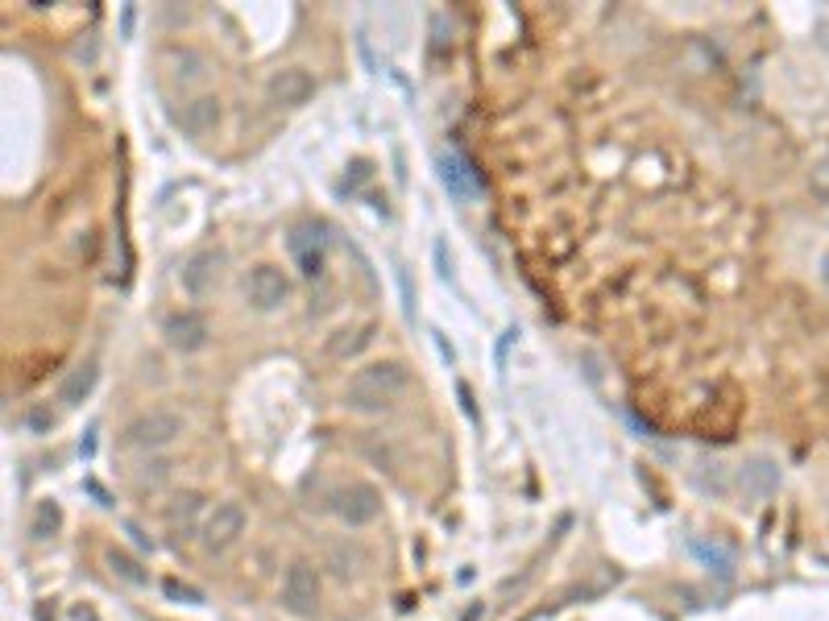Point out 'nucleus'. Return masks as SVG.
<instances>
[{"instance_id":"3","label":"nucleus","mask_w":829,"mask_h":621,"mask_svg":"<svg viewBox=\"0 0 829 621\" xmlns=\"http://www.w3.org/2000/svg\"><path fill=\"white\" fill-rule=\"evenodd\" d=\"M328 506L341 522H348V527H370L377 513H382V493L365 481H348V485H341V489H332Z\"/></svg>"},{"instance_id":"17","label":"nucleus","mask_w":829,"mask_h":621,"mask_svg":"<svg viewBox=\"0 0 829 621\" xmlns=\"http://www.w3.org/2000/svg\"><path fill=\"white\" fill-rule=\"evenodd\" d=\"M692 556L701 559L709 572H718L721 580H730L735 576V551L730 547H721V543H705V539H692Z\"/></svg>"},{"instance_id":"15","label":"nucleus","mask_w":829,"mask_h":621,"mask_svg":"<svg viewBox=\"0 0 829 621\" xmlns=\"http://www.w3.org/2000/svg\"><path fill=\"white\" fill-rule=\"evenodd\" d=\"M200 510H204V497L200 493H183L171 501V510H166V527H171V535L179 539V543L195 535V518H200Z\"/></svg>"},{"instance_id":"21","label":"nucleus","mask_w":829,"mask_h":621,"mask_svg":"<svg viewBox=\"0 0 829 621\" xmlns=\"http://www.w3.org/2000/svg\"><path fill=\"white\" fill-rule=\"evenodd\" d=\"M26 427L38 435H47L50 427H54V415H50L47 406H30V410H26Z\"/></svg>"},{"instance_id":"8","label":"nucleus","mask_w":829,"mask_h":621,"mask_svg":"<svg viewBox=\"0 0 829 621\" xmlns=\"http://www.w3.org/2000/svg\"><path fill=\"white\" fill-rule=\"evenodd\" d=\"M162 336H166V344H171L174 353H200L212 340V327H208V319L200 310L188 307V310H171L162 319Z\"/></svg>"},{"instance_id":"22","label":"nucleus","mask_w":829,"mask_h":621,"mask_svg":"<svg viewBox=\"0 0 829 621\" xmlns=\"http://www.w3.org/2000/svg\"><path fill=\"white\" fill-rule=\"evenodd\" d=\"M166 597H174V601H188V605H204V592L188 589V584H179V580H166Z\"/></svg>"},{"instance_id":"2","label":"nucleus","mask_w":829,"mask_h":621,"mask_svg":"<svg viewBox=\"0 0 829 621\" xmlns=\"http://www.w3.org/2000/svg\"><path fill=\"white\" fill-rule=\"evenodd\" d=\"M183 431H188V419L179 410H145L125 427V444L138 451H158L171 448Z\"/></svg>"},{"instance_id":"18","label":"nucleus","mask_w":829,"mask_h":621,"mask_svg":"<svg viewBox=\"0 0 829 621\" xmlns=\"http://www.w3.org/2000/svg\"><path fill=\"white\" fill-rule=\"evenodd\" d=\"M171 59H174V79L183 83H195V79H204L208 75V59L200 54V50H191V47H183V50H171Z\"/></svg>"},{"instance_id":"16","label":"nucleus","mask_w":829,"mask_h":621,"mask_svg":"<svg viewBox=\"0 0 829 621\" xmlns=\"http://www.w3.org/2000/svg\"><path fill=\"white\" fill-rule=\"evenodd\" d=\"M374 332H377V324L341 327V332H336V336H332V340H328V348H324V353H328L332 360H348V357H357L361 348H365V344L374 340Z\"/></svg>"},{"instance_id":"4","label":"nucleus","mask_w":829,"mask_h":621,"mask_svg":"<svg viewBox=\"0 0 829 621\" xmlns=\"http://www.w3.org/2000/svg\"><path fill=\"white\" fill-rule=\"evenodd\" d=\"M286 248H291V257H295L303 278H320V274H324V262H328V228L315 224V220L295 224L291 236H286Z\"/></svg>"},{"instance_id":"11","label":"nucleus","mask_w":829,"mask_h":621,"mask_svg":"<svg viewBox=\"0 0 829 621\" xmlns=\"http://www.w3.org/2000/svg\"><path fill=\"white\" fill-rule=\"evenodd\" d=\"M174 121H179V129H183L188 138H208V133H216L220 121H224V104H220V95H195V100L183 104V112H179Z\"/></svg>"},{"instance_id":"6","label":"nucleus","mask_w":829,"mask_h":621,"mask_svg":"<svg viewBox=\"0 0 829 621\" xmlns=\"http://www.w3.org/2000/svg\"><path fill=\"white\" fill-rule=\"evenodd\" d=\"M436 171H439V183H444V191H448L456 203H473L485 191L482 171H477V166H473L461 150H444V154L436 157Z\"/></svg>"},{"instance_id":"20","label":"nucleus","mask_w":829,"mask_h":621,"mask_svg":"<svg viewBox=\"0 0 829 621\" xmlns=\"http://www.w3.org/2000/svg\"><path fill=\"white\" fill-rule=\"evenodd\" d=\"M59 522H63L59 506H54V501H42L38 513H33V539H50V535L59 530Z\"/></svg>"},{"instance_id":"1","label":"nucleus","mask_w":829,"mask_h":621,"mask_svg":"<svg viewBox=\"0 0 829 621\" xmlns=\"http://www.w3.org/2000/svg\"><path fill=\"white\" fill-rule=\"evenodd\" d=\"M411 389V369L403 360H374L348 377L345 406L357 415H382Z\"/></svg>"},{"instance_id":"7","label":"nucleus","mask_w":829,"mask_h":621,"mask_svg":"<svg viewBox=\"0 0 829 621\" xmlns=\"http://www.w3.org/2000/svg\"><path fill=\"white\" fill-rule=\"evenodd\" d=\"M245 506L241 501H220L216 510L204 518V527H200V539H204L208 551H224V547H233L241 535H245Z\"/></svg>"},{"instance_id":"14","label":"nucleus","mask_w":829,"mask_h":621,"mask_svg":"<svg viewBox=\"0 0 829 621\" xmlns=\"http://www.w3.org/2000/svg\"><path fill=\"white\" fill-rule=\"evenodd\" d=\"M95 381H100V365H95V360H83V365H75V369L59 381V389H54V403L67 406V410H75L79 403H88V398H92Z\"/></svg>"},{"instance_id":"9","label":"nucleus","mask_w":829,"mask_h":621,"mask_svg":"<svg viewBox=\"0 0 829 621\" xmlns=\"http://www.w3.org/2000/svg\"><path fill=\"white\" fill-rule=\"evenodd\" d=\"M245 295H250V303L257 310H279L286 298H291V278L282 274L279 265H253L250 278H245Z\"/></svg>"},{"instance_id":"13","label":"nucleus","mask_w":829,"mask_h":621,"mask_svg":"<svg viewBox=\"0 0 829 621\" xmlns=\"http://www.w3.org/2000/svg\"><path fill=\"white\" fill-rule=\"evenodd\" d=\"M738 485L751 501H764V497L780 493V465L771 456H751L747 465L738 468Z\"/></svg>"},{"instance_id":"10","label":"nucleus","mask_w":829,"mask_h":621,"mask_svg":"<svg viewBox=\"0 0 829 621\" xmlns=\"http://www.w3.org/2000/svg\"><path fill=\"white\" fill-rule=\"evenodd\" d=\"M266 95H270V104H279V109H303L315 95L312 71H307V67H282V71L270 75Z\"/></svg>"},{"instance_id":"19","label":"nucleus","mask_w":829,"mask_h":621,"mask_svg":"<svg viewBox=\"0 0 829 621\" xmlns=\"http://www.w3.org/2000/svg\"><path fill=\"white\" fill-rule=\"evenodd\" d=\"M109 568H112V576H121L125 584H138V589H141V584H150V572H145V568H141V563L129 556V551H117V547H112V551H109Z\"/></svg>"},{"instance_id":"5","label":"nucleus","mask_w":829,"mask_h":621,"mask_svg":"<svg viewBox=\"0 0 829 621\" xmlns=\"http://www.w3.org/2000/svg\"><path fill=\"white\" fill-rule=\"evenodd\" d=\"M282 609L295 618H315L320 613V576L312 563L295 559L282 576Z\"/></svg>"},{"instance_id":"12","label":"nucleus","mask_w":829,"mask_h":621,"mask_svg":"<svg viewBox=\"0 0 829 621\" xmlns=\"http://www.w3.org/2000/svg\"><path fill=\"white\" fill-rule=\"evenodd\" d=\"M220 265H224V253L220 248H200L191 253L188 265H183V291L191 298H204L220 278Z\"/></svg>"},{"instance_id":"23","label":"nucleus","mask_w":829,"mask_h":621,"mask_svg":"<svg viewBox=\"0 0 829 621\" xmlns=\"http://www.w3.org/2000/svg\"><path fill=\"white\" fill-rule=\"evenodd\" d=\"M821 282H826V291H829V253L821 257Z\"/></svg>"}]
</instances>
